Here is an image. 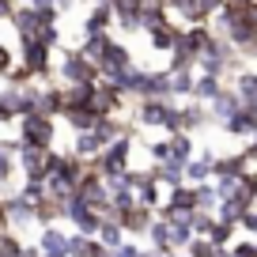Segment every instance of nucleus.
<instances>
[{"instance_id": "f257e3e1", "label": "nucleus", "mask_w": 257, "mask_h": 257, "mask_svg": "<svg viewBox=\"0 0 257 257\" xmlns=\"http://www.w3.org/2000/svg\"><path fill=\"white\" fill-rule=\"evenodd\" d=\"M53 76H57V83H98V64L83 49H61Z\"/></svg>"}, {"instance_id": "f03ea898", "label": "nucleus", "mask_w": 257, "mask_h": 257, "mask_svg": "<svg viewBox=\"0 0 257 257\" xmlns=\"http://www.w3.org/2000/svg\"><path fill=\"white\" fill-rule=\"evenodd\" d=\"M19 140L23 144H34V148H53L57 140V117H49V113H23L19 117Z\"/></svg>"}, {"instance_id": "7ed1b4c3", "label": "nucleus", "mask_w": 257, "mask_h": 257, "mask_svg": "<svg viewBox=\"0 0 257 257\" xmlns=\"http://www.w3.org/2000/svg\"><path fill=\"white\" fill-rule=\"evenodd\" d=\"M64 219H68V223H72L80 234H98L102 212H95L87 201H83V197H76V193H72V197L64 201Z\"/></svg>"}, {"instance_id": "20e7f679", "label": "nucleus", "mask_w": 257, "mask_h": 257, "mask_svg": "<svg viewBox=\"0 0 257 257\" xmlns=\"http://www.w3.org/2000/svg\"><path fill=\"white\" fill-rule=\"evenodd\" d=\"M4 208H8V227H27V223H38V216H34V208L38 204L27 201L23 193H12V197H4Z\"/></svg>"}, {"instance_id": "39448f33", "label": "nucleus", "mask_w": 257, "mask_h": 257, "mask_svg": "<svg viewBox=\"0 0 257 257\" xmlns=\"http://www.w3.org/2000/svg\"><path fill=\"white\" fill-rule=\"evenodd\" d=\"M238 110H242V98H238V91H234V87H223V91L208 102V113H212V121H216V125H223V121L234 117Z\"/></svg>"}, {"instance_id": "423d86ee", "label": "nucleus", "mask_w": 257, "mask_h": 257, "mask_svg": "<svg viewBox=\"0 0 257 257\" xmlns=\"http://www.w3.org/2000/svg\"><path fill=\"white\" fill-rule=\"evenodd\" d=\"M38 249H42V257H68V234L57 223L42 227L38 231Z\"/></svg>"}, {"instance_id": "0eeeda50", "label": "nucleus", "mask_w": 257, "mask_h": 257, "mask_svg": "<svg viewBox=\"0 0 257 257\" xmlns=\"http://www.w3.org/2000/svg\"><path fill=\"white\" fill-rule=\"evenodd\" d=\"M110 27H117L113 4H91L87 19H83V38H87V34H106Z\"/></svg>"}, {"instance_id": "6e6552de", "label": "nucleus", "mask_w": 257, "mask_h": 257, "mask_svg": "<svg viewBox=\"0 0 257 257\" xmlns=\"http://www.w3.org/2000/svg\"><path fill=\"white\" fill-rule=\"evenodd\" d=\"M61 121L72 128V133H87V128H95L102 117L95 113V106H64V110H61Z\"/></svg>"}, {"instance_id": "1a4fd4ad", "label": "nucleus", "mask_w": 257, "mask_h": 257, "mask_svg": "<svg viewBox=\"0 0 257 257\" xmlns=\"http://www.w3.org/2000/svg\"><path fill=\"white\" fill-rule=\"evenodd\" d=\"M152 170H155V178H159L167 189H178V185H185V159H174V155H170V159L155 163Z\"/></svg>"}, {"instance_id": "9d476101", "label": "nucleus", "mask_w": 257, "mask_h": 257, "mask_svg": "<svg viewBox=\"0 0 257 257\" xmlns=\"http://www.w3.org/2000/svg\"><path fill=\"white\" fill-rule=\"evenodd\" d=\"M219 91H223V76L197 72V83H193V98H197V102H212Z\"/></svg>"}, {"instance_id": "9b49d317", "label": "nucleus", "mask_w": 257, "mask_h": 257, "mask_svg": "<svg viewBox=\"0 0 257 257\" xmlns=\"http://www.w3.org/2000/svg\"><path fill=\"white\" fill-rule=\"evenodd\" d=\"M102 246H110V249H117L121 242H125V227L117 223L113 216H102V223H98V234H95Z\"/></svg>"}, {"instance_id": "f8f14e48", "label": "nucleus", "mask_w": 257, "mask_h": 257, "mask_svg": "<svg viewBox=\"0 0 257 257\" xmlns=\"http://www.w3.org/2000/svg\"><path fill=\"white\" fill-rule=\"evenodd\" d=\"M231 87L238 91L242 102H257V72H253V68H238V72H234V83H231Z\"/></svg>"}, {"instance_id": "ddd939ff", "label": "nucleus", "mask_w": 257, "mask_h": 257, "mask_svg": "<svg viewBox=\"0 0 257 257\" xmlns=\"http://www.w3.org/2000/svg\"><path fill=\"white\" fill-rule=\"evenodd\" d=\"M253 128H257V121L249 117L246 106H242L234 117H227V121H223V133H227V137H253Z\"/></svg>"}, {"instance_id": "4468645a", "label": "nucleus", "mask_w": 257, "mask_h": 257, "mask_svg": "<svg viewBox=\"0 0 257 257\" xmlns=\"http://www.w3.org/2000/svg\"><path fill=\"white\" fill-rule=\"evenodd\" d=\"M170 155L174 159H193V137L189 133H170Z\"/></svg>"}, {"instance_id": "2eb2a0df", "label": "nucleus", "mask_w": 257, "mask_h": 257, "mask_svg": "<svg viewBox=\"0 0 257 257\" xmlns=\"http://www.w3.org/2000/svg\"><path fill=\"white\" fill-rule=\"evenodd\" d=\"M16 64H19V53H12V46H4V42H0V76H8Z\"/></svg>"}, {"instance_id": "dca6fc26", "label": "nucleus", "mask_w": 257, "mask_h": 257, "mask_svg": "<svg viewBox=\"0 0 257 257\" xmlns=\"http://www.w3.org/2000/svg\"><path fill=\"white\" fill-rule=\"evenodd\" d=\"M113 253H117V257H144V249H140L137 242H121V246L113 249Z\"/></svg>"}, {"instance_id": "f3484780", "label": "nucleus", "mask_w": 257, "mask_h": 257, "mask_svg": "<svg viewBox=\"0 0 257 257\" xmlns=\"http://www.w3.org/2000/svg\"><path fill=\"white\" fill-rule=\"evenodd\" d=\"M16 8H19L16 0H0V23H8V19H12V12H16Z\"/></svg>"}, {"instance_id": "a211bd4d", "label": "nucleus", "mask_w": 257, "mask_h": 257, "mask_svg": "<svg viewBox=\"0 0 257 257\" xmlns=\"http://www.w3.org/2000/svg\"><path fill=\"white\" fill-rule=\"evenodd\" d=\"M31 8H38V12H57V0H31Z\"/></svg>"}, {"instance_id": "6ab92c4d", "label": "nucleus", "mask_w": 257, "mask_h": 257, "mask_svg": "<svg viewBox=\"0 0 257 257\" xmlns=\"http://www.w3.org/2000/svg\"><path fill=\"white\" fill-rule=\"evenodd\" d=\"M8 227V208H4V197H0V231Z\"/></svg>"}, {"instance_id": "aec40b11", "label": "nucleus", "mask_w": 257, "mask_h": 257, "mask_svg": "<svg viewBox=\"0 0 257 257\" xmlns=\"http://www.w3.org/2000/svg\"><path fill=\"white\" fill-rule=\"evenodd\" d=\"M4 121H8V113H4V106H0V125H4Z\"/></svg>"}, {"instance_id": "412c9836", "label": "nucleus", "mask_w": 257, "mask_h": 257, "mask_svg": "<svg viewBox=\"0 0 257 257\" xmlns=\"http://www.w3.org/2000/svg\"><path fill=\"white\" fill-rule=\"evenodd\" d=\"M91 4H113V0H91Z\"/></svg>"}]
</instances>
